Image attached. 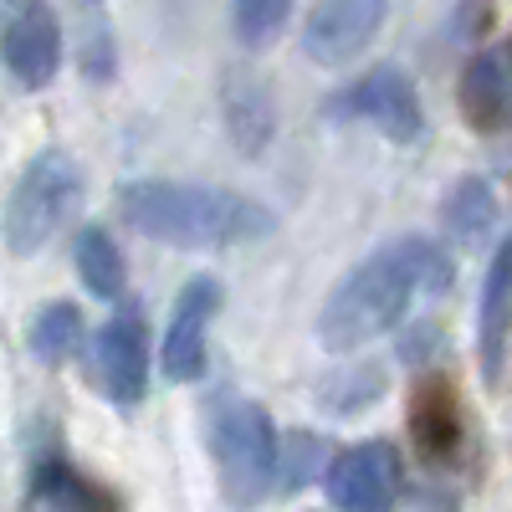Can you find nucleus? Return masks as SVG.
Here are the masks:
<instances>
[{
    "label": "nucleus",
    "mask_w": 512,
    "mask_h": 512,
    "mask_svg": "<svg viewBox=\"0 0 512 512\" xmlns=\"http://www.w3.org/2000/svg\"><path fill=\"white\" fill-rule=\"evenodd\" d=\"M118 221L139 236L175 246V251H231L267 241L277 231V210L226 185H190V180H123L118 185Z\"/></svg>",
    "instance_id": "nucleus-1"
},
{
    "label": "nucleus",
    "mask_w": 512,
    "mask_h": 512,
    "mask_svg": "<svg viewBox=\"0 0 512 512\" xmlns=\"http://www.w3.org/2000/svg\"><path fill=\"white\" fill-rule=\"evenodd\" d=\"M384 384H390V374L354 354L349 369H333V374L318 384V405H323L328 415H338V420H349V415H364L369 405L384 400Z\"/></svg>",
    "instance_id": "nucleus-19"
},
{
    "label": "nucleus",
    "mask_w": 512,
    "mask_h": 512,
    "mask_svg": "<svg viewBox=\"0 0 512 512\" xmlns=\"http://www.w3.org/2000/svg\"><path fill=\"white\" fill-rule=\"evenodd\" d=\"M31 492L41 502H52L57 512H118V497L98 487L88 472H77L67 456H36L31 466Z\"/></svg>",
    "instance_id": "nucleus-15"
},
{
    "label": "nucleus",
    "mask_w": 512,
    "mask_h": 512,
    "mask_svg": "<svg viewBox=\"0 0 512 512\" xmlns=\"http://www.w3.org/2000/svg\"><path fill=\"white\" fill-rule=\"evenodd\" d=\"M0 62L26 93L52 88L62 72V21L52 0H21L11 11V21L0 26Z\"/></svg>",
    "instance_id": "nucleus-9"
},
{
    "label": "nucleus",
    "mask_w": 512,
    "mask_h": 512,
    "mask_svg": "<svg viewBox=\"0 0 512 512\" xmlns=\"http://www.w3.org/2000/svg\"><path fill=\"white\" fill-rule=\"evenodd\" d=\"M205 425H210V456H216V472H221V492L236 507L267 502L277 487V441H282L267 405L246 395H221L210 405Z\"/></svg>",
    "instance_id": "nucleus-4"
},
{
    "label": "nucleus",
    "mask_w": 512,
    "mask_h": 512,
    "mask_svg": "<svg viewBox=\"0 0 512 512\" xmlns=\"http://www.w3.org/2000/svg\"><path fill=\"white\" fill-rule=\"evenodd\" d=\"M390 0H318L303 21V52L318 67H354L384 31Z\"/></svg>",
    "instance_id": "nucleus-8"
},
{
    "label": "nucleus",
    "mask_w": 512,
    "mask_h": 512,
    "mask_svg": "<svg viewBox=\"0 0 512 512\" xmlns=\"http://www.w3.org/2000/svg\"><path fill=\"white\" fill-rule=\"evenodd\" d=\"M400 251H405V262H410V277H415V292H451L456 282V262H451V251L436 241V236H400Z\"/></svg>",
    "instance_id": "nucleus-22"
},
{
    "label": "nucleus",
    "mask_w": 512,
    "mask_h": 512,
    "mask_svg": "<svg viewBox=\"0 0 512 512\" xmlns=\"http://www.w3.org/2000/svg\"><path fill=\"white\" fill-rule=\"evenodd\" d=\"M292 21V0H231V36L246 52H267Z\"/></svg>",
    "instance_id": "nucleus-20"
},
{
    "label": "nucleus",
    "mask_w": 512,
    "mask_h": 512,
    "mask_svg": "<svg viewBox=\"0 0 512 512\" xmlns=\"http://www.w3.org/2000/svg\"><path fill=\"white\" fill-rule=\"evenodd\" d=\"M410 512H456V502L451 497H420Z\"/></svg>",
    "instance_id": "nucleus-24"
},
{
    "label": "nucleus",
    "mask_w": 512,
    "mask_h": 512,
    "mask_svg": "<svg viewBox=\"0 0 512 512\" xmlns=\"http://www.w3.org/2000/svg\"><path fill=\"white\" fill-rule=\"evenodd\" d=\"M72 262H77V277L93 297H103V303H118L123 297L128 262H123V246L108 226H82L77 241H72Z\"/></svg>",
    "instance_id": "nucleus-17"
},
{
    "label": "nucleus",
    "mask_w": 512,
    "mask_h": 512,
    "mask_svg": "<svg viewBox=\"0 0 512 512\" xmlns=\"http://www.w3.org/2000/svg\"><path fill=\"white\" fill-rule=\"evenodd\" d=\"M328 441L318 431H292L287 441H277V487L282 492H297V487H308L313 477L328 472Z\"/></svg>",
    "instance_id": "nucleus-21"
},
{
    "label": "nucleus",
    "mask_w": 512,
    "mask_h": 512,
    "mask_svg": "<svg viewBox=\"0 0 512 512\" xmlns=\"http://www.w3.org/2000/svg\"><path fill=\"white\" fill-rule=\"evenodd\" d=\"M16 6H21V0H0V26L11 21V11H16Z\"/></svg>",
    "instance_id": "nucleus-25"
},
{
    "label": "nucleus",
    "mask_w": 512,
    "mask_h": 512,
    "mask_svg": "<svg viewBox=\"0 0 512 512\" xmlns=\"http://www.w3.org/2000/svg\"><path fill=\"white\" fill-rule=\"evenodd\" d=\"M26 344H31V354L47 364V369H67L82 349H88V318H82L77 303L57 297V303H47V308L31 318Z\"/></svg>",
    "instance_id": "nucleus-16"
},
{
    "label": "nucleus",
    "mask_w": 512,
    "mask_h": 512,
    "mask_svg": "<svg viewBox=\"0 0 512 512\" xmlns=\"http://www.w3.org/2000/svg\"><path fill=\"white\" fill-rule=\"evenodd\" d=\"M93 364H98V384L103 395L123 410H134L149 395V328L134 308H118L98 338H93Z\"/></svg>",
    "instance_id": "nucleus-10"
},
{
    "label": "nucleus",
    "mask_w": 512,
    "mask_h": 512,
    "mask_svg": "<svg viewBox=\"0 0 512 512\" xmlns=\"http://www.w3.org/2000/svg\"><path fill=\"white\" fill-rule=\"evenodd\" d=\"M415 277H410V262H405V251L400 241L390 246H379L369 251L359 267H349L344 277L333 282L328 292V303L318 313V344L328 354H359L369 344H379V338H390L410 303H415Z\"/></svg>",
    "instance_id": "nucleus-2"
},
{
    "label": "nucleus",
    "mask_w": 512,
    "mask_h": 512,
    "mask_svg": "<svg viewBox=\"0 0 512 512\" xmlns=\"http://www.w3.org/2000/svg\"><path fill=\"white\" fill-rule=\"evenodd\" d=\"M221 123H226V139L236 144L241 159H262L277 139V93L267 88V77L231 62L221 72Z\"/></svg>",
    "instance_id": "nucleus-12"
},
{
    "label": "nucleus",
    "mask_w": 512,
    "mask_h": 512,
    "mask_svg": "<svg viewBox=\"0 0 512 512\" xmlns=\"http://www.w3.org/2000/svg\"><path fill=\"white\" fill-rule=\"evenodd\" d=\"M221 313V282L216 277H190L175 297V313H169V328H164V349H159V364H164V379L169 384H195L205 379V364H210V323Z\"/></svg>",
    "instance_id": "nucleus-7"
},
{
    "label": "nucleus",
    "mask_w": 512,
    "mask_h": 512,
    "mask_svg": "<svg viewBox=\"0 0 512 512\" xmlns=\"http://www.w3.org/2000/svg\"><path fill=\"white\" fill-rule=\"evenodd\" d=\"M497 216H502L497 190H492V180H482V175L456 180V185L446 190V200H441V221H446V231H451L456 241H472V246H477L482 236H492Z\"/></svg>",
    "instance_id": "nucleus-18"
},
{
    "label": "nucleus",
    "mask_w": 512,
    "mask_h": 512,
    "mask_svg": "<svg viewBox=\"0 0 512 512\" xmlns=\"http://www.w3.org/2000/svg\"><path fill=\"white\" fill-rule=\"evenodd\" d=\"M507 41H492V47L472 52L456 77V103H461V118L472 134L482 139H497L507 118H512V62H507Z\"/></svg>",
    "instance_id": "nucleus-13"
},
{
    "label": "nucleus",
    "mask_w": 512,
    "mask_h": 512,
    "mask_svg": "<svg viewBox=\"0 0 512 512\" xmlns=\"http://www.w3.org/2000/svg\"><path fill=\"white\" fill-rule=\"evenodd\" d=\"M323 487L338 512H395L405 492V461L395 441H354L328 461Z\"/></svg>",
    "instance_id": "nucleus-6"
},
{
    "label": "nucleus",
    "mask_w": 512,
    "mask_h": 512,
    "mask_svg": "<svg viewBox=\"0 0 512 512\" xmlns=\"http://www.w3.org/2000/svg\"><path fill=\"white\" fill-rule=\"evenodd\" d=\"M507 323H512V251L497 241L492 262L482 272V297H477V364L487 390L507 384Z\"/></svg>",
    "instance_id": "nucleus-14"
},
{
    "label": "nucleus",
    "mask_w": 512,
    "mask_h": 512,
    "mask_svg": "<svg viewBox=\"0 0 512 512\" xmlns=\"http://www.w3.org/2000/svg\"><path fill=\"white\" fill-rule=\"evenodd\" d=\"M410 441L420 451L425 466H451L466 446V410H461V390L451 374H420L410 390Z\"/></svg>",
    "instance_id": "nucleus-11"
},
{
    "label": "nucleus",
    "mask_w": 512,
    "mask_h": 512,
    "mask_svg": "<svg viewBox=\"0 0 512 512\" xmlns=\"http://www.w3.org/2000/svg\"><path fill=\"white\" fill-rule=\"evenodd\" d=\"M333 123H369L379 128L390 144H420L425 139V108H420V93L405 67L395 62H379L369 72H359L349 88H338L323 108Z\"/></svg>",
    "instance_id": "nucleus-5"
},
{
    "label": "nucleus",
    "mask_w": 512,
    "mask_h": 512,
    "mask_svg": "<svg viewBox=\"0 0 512 512\" xmlns=\"http://www.w3.org/2000/svg\"><path fill=\"white\" fill-rule=\"evenodd\" d=\"M88 180L67 149H41L16 175L6 205H0V241L11 256H36L57 241V231L77 216Z\"/></svg>",
    "instance_id": "nucleus-3"
},
{
    "label": "nucleus",
    "mask_w": 512,
    "mask_h": 512,
    "mask_svg": "<svg viewBox=\"0 0 512 512\" xmlns=\"http://www.w3.org/2000/svg\"><path fill=\"white\" fill-rule=\"evenodd\" d=\"M82 16V72L93 82L113 77V26H108V0H72Z\"/></svg>",
    "instance_id": "nucleus-23"
}]
</instances>
